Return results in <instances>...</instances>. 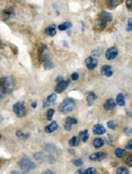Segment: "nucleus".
Here are the masks:
<instances>
[{
    "label": "nucleus",
    "instance_id": "obj_1",
    "mask_svg": "<svg viewBox=\"0 0 132 174\" xmlns=\"http://www.w3.org/2000/svg\"><path fill=\"white\" fill-rule=\"evenodd\" d=\"M15 88V83L12 79V77L5 76L0 79V95L7 94V93H12Z\"/></svg>",
    "mask_w": 132,
    "mask_h": 174
},
{
    "label": "nucleus",
    "instance_id": "obj_2",
    "mask_svg": "<svg viewBox=\"0 0 132 174\" xmlns=\"http://www.w3.org/2000/svg\"><path fill=\"white\" fill-rule=\"evenodd\" d=\"M75 106H76L75 100H72V98H70V97H67L62 103H61L59 111H60L61 113H63V114H67V113H69L70 111H72V110L75 109Z\"/></svg>",
    "mask_w": 132,
    "mask_h": 174
},
{
    "label": "nucleus",
    "instance_id": "obj_3",
    "mask_svg": "<svg viewBox=\"0 0 132 174\" xmlns=\"http://www.w3.org/2000/svg\"><path fill=\"white\" fill-rule=\"evenodd\" d=\"M19 168H20V170H22L23 172H25L26 173V172H30V171L35 168V163L32 161L30 157L25 156V157H23V158L19 161Z\"/></svg>",
    "mask_w": 132,
    "mask_h": 174
},
{
    "label": "nucleus",
    "instance_id": "obj_4",
    "mask_svg": "<svg viewBox=\"0 0 132 174\" xmlns=\"http://www.w3.org/2000/svg\"><path fill=\"white\" fill-rule=\"evenodd\" d=\"M112 20V15L107 12H103V13L100 15L98 19H97V26L98 27H105V26Z\"/></svg>",
    "mask_w": 132,
    "mask_h": 174
},
{
    "label": "nucleus",
    "instance_id": "obj_5",
    "mask_svg": "<svg viewBox=\"0 0 132 174\" xmlns=\"http://www.w3.org/2000/svg\"><path fill=\"white\" fill-rule=\"evenodd\" d=\"M34 158L36 161L40 162H45V163H49V164H53L56 162V158L50 154H44V153H35L34 154Z\"/></svg>",
    "mask_w": 132,
    "mask_h": 174
},
{
    "label": "nucleus",
    "instance_id": "obj_6",
    "mask_svg": "<svg viewBox=\"0 0 132 174\" xmlns=\"http://www.w3.org/2000/svg\"><path fill=\"white\" fill-rule=\"evenodd\" d=\"M13 110H14V113L17 116H19V118H23L26 113V108L24 102H17V103H15L14 104Z\"/></svg>",
    "mask_w": 132,
    "mask_h": 174
},
{
    "label": "nucleus",
    "instance_id": "obj_7",
    "mask_svg": "<svg viewBox=\"0 0 132 174\" xmlns=\"http://www.w3.org/2000/svg\"><path fill=\"white\" fill-rule=\"evenodd\" d=\"M44 150L48 153V154L50 155H60L61 154V149L59 148L58 146L56 145H53V144H46L45 146H44Z\"/></svg>",
    "mask_w": 132,
    "mask_h": 174
},
{
    "label": "nucleus",
    "instance_id": "obj_8",
    "mask_svg": "<svg viewBox=\"0 0 132 174\" xmlns=\"http://www.w3.org/2000/svg\"><path fill=\"white\" fill-rule=\"evenodd\" d=\"M118 54H119L118 49L112 46V48H110L106 51V53H105V58H106L107 60H113V59H115L118 57Z\"/></svg>",
    "mask_w": 132,
    "mask_h": 174
},
{
    "label": "nucleus",
    "instance_id": "obj_9",
    "mask_svg": "<svg viewBox=\"0 0 132 174\" xmlns=\"http://www.w3.org/2000/svg\"><path fill=\"white\" fill-rule=\"evenodd\" d=\"M85 64H86V67H87L89 70H93V69H95V68L97 67L98 61L95 58H93V57H88V58L85 60Z\"/></svg>",
    "mask_w": 132,
    "mask_h": 174
},
{
    "label": "nucleus",
    "instance_id": "obj_10",
    "mask_svg": "<svg viewBox=\"0 0 132 174\" xmlns=\"http://www.w3.org/2000/svg\"><path fill=\"white\" fill-rule=\"evenodd\" d=\"M101 74L104 77H111V76H113V69L111 66L104 65L101 68Z\"/></svg>",
    "mask_w": 132,
    "mask_h": 174
},
{
    "label": "nucleus",
    "instance_id": "obj_11",
    "mask_svg": "<svg viewBox=\"0 0 132 174\" xmlns=\"http://www.w3.org/2000/svg\"><path fill=\"white\" fill-rule=\"evenodd\" d=\"M38 59H40L41 62H43L45 59H48V49L44 44L38 50Z\"/></svg>",
    "mask_w": 132,
    "mask_h": 174
},
{
    "label": "nucleus",
    "instance_id": "obj_12",
    "mask_svg": "<svg viewBox=\"0 0 132 174\" xmlns=\"http://www.w3.org/2000/svg\"><path fill=\"white\" fill-rule=\"evenodd\" d=\"M77 123V120H76L75 118H67L66 119V121H64V124H63V127H64V130H67V131H69V130H71V128H72V126L74 124H76Z\"/></svg>",
    "mask_w": 132,
    "mask_h": 174
},
{
    "label": "nucleus",
    "instance_id": "obj_13",
    "mask_svg": "<svg viewBox=\"0 0 132 174\" xmlns=\"http://www.w3.org/2000/svg\"><path fill=\"white\" fill-rule=\"evenodd\" d=\"M68 85H69V82H68V80H62V82L58 83V85L56 86V92H57V93H62L63 90L68 87Z\"/></svg>",
    "mask_w": 132,
    "mask_h": 174
},
{
    "label": "nucleus",
    "instance_id": "obj_14",
    "mask_svg": "<svg viewBox=\"0 0 132 174\" xmlns=\"http://www.w3.org/2000/svg\"><path fill=\"white\" fill-rule=\"evenodd\" d=\"M56 100H57V94H51V95H49V96L46 97V100L43 102V106L46 108V106H49L51 104H53L56 102Z\"/></svg>",
    "mask_w": 132,
    "mask_h": 174
},
{
    "label": "nucleus",
    "instance_id": "obj_15",
    "mask_svg": "<svg viewBox=\"0 0 132 174\" xmlns=\"http://www.w3.org/2000/svg\"><path fill=\"white\" fill-rule=\"evenodd\" d=\"M106 157V153H95L89 156L90 161H102Z\"/></svg>",
    "mask_w": 132,
    "mask_h": 174
},
{
    "label": "nucleus",
    "instance_id": "obj_16",
    "mask_svg": "<svg viewBox=\"0 0 132 174\" xmlns=\"http://www.w3.org/2000/svg\"><path fill=\"white\" fill-rule=\"evenodd\" d=\"M93 132H94L95 135L100 136V135H104L106 132V130H105V128L102 124H95L94 128H93Z\"/></svg>",
    "mask_w": 132,
    "mask_h": 174
},
{
    "label": "nucleus",
    "instance_id": "obj_17",
    "mask_svg": "<svg viewBox=\"0 0 132 174\" xmlns=\"http://www.w3.org/2000/svg\"><path fill=\"white\" fill-rule=\"evenodd\" d=\"M57 129H58V123L56 122V121H52V122H51L49 126H46V127H45L44 131H45L46 134H51V132L56 131Z\"/></svg>",
    "mask_w": 132,
    "mask_h": 174
},
{
    "label": "nucleus",
    "instance_id": "obj_18",
    "mask_svg": "<svg viewBox=\"0 0 132 174\" xmlns=\"http://www.w3.org/2000/svg\"><path fill=\"white\" fill-rule=\"evenodd\" d=\"M45 33H46L49 36H54V35L57 34V26L54 25V24L48 26V27H46V31H45Z\"/></svg>",
    "mask_w": 132,
    "mask_h": 174
},
{
    "label": "nucleus",
    "instance_id": "obj_19",
    "mask_svg": "<svg viewBox=\"0 0 132 174\" xmlns=\"http://www.w3.org/2000/svg\"><path fill=\"white\" fill-rule=\"evenodd\" d=\"M115 101H114L113 98H108V100H106V102L104 103V109L105 110H112L114 109V106H115Z\"/></svg>",
    "mask_w": 132,
    "mask_h": 174
},
{
    "label": "nucleus",
    "instance_id": "obj_20",
    "mask_svg": "<svg viewBox=\"0 0 132 174\" xmlns=\"http://www.w3.org/2000/svg\"><path fill=\"white\" fill-rule=\"evenodd\" d=\"M95 100H96V95H95V93H93V92L88 93L87 96H86V102H87V104L89 105V106H90V105H93Z\"/></svg>",
    "mask_w": 132,
    "mask_h": 174
},
{
    "label": "nucleus",
    "instance_id": "obj_21",
    "mask_svg": "<svg viewBox=\"0 0 132 174\" xmlns=\"http://www.w3.org/2000/svg\"><path fill=\"white\" fill-rule=\"evenodd\" d=\"M115 103L120 105V106H124L126 105V97L123 94H119L118 96H116V100H115Z\"/></svg>",
    "mask_w": 132,
    "mask_h": 174
},
{
    "label": "nucleus",
    "instance_id": "obj_22",
    "mask_svg": "<svg viewBox=\"0 0 132 174\" xmlns=\"http://www.w3.org/2000/svg\"><path fill=\"white\" fill-rule=\"evenodd\" d=\"M89 138V135H88V130H84L82 132H79V139L82 140V142H86Z\"/></svg>",
    "mask_w": 132,
    "mask_h": 174
},
{
    "label": "nucleus",
    "instance_id": "obj_23",
    "mask_svg": "<svg viewBox=\"0 0 132 174\" xmlns=\"http://www.w3.org/2000/svg\"><path fill=\"white\" fill-rule=\"evenodd\" d=\"M93 146H94L95 148H101L104 146V140L101 139V138H96L94 139V142H93Z\"/></svg>",
    "mask_w": 132,
    "mask_h": 174
},
{
    "label": "nucleus",
    "instance_id": "obj_24",
    "mask_svg": "<svg viewBox=\"0 0 132 174\" xmlns=\"http://www.w3.org/2000/svg\"><path fill=\"white\" fill-rule=\"evenodd\" d=\"M79 142H80V139L78 138V137H72L71 139L69 140V145L71 147H76V146H78L79 145Z\"/></svg>",
    "mask_w": 132,
    "mask_h": 174
},
{
    "label": "nucleus",
    "instance_id": "obj_25",
    "mask_svg": "<svg viewBox=\"0 0 132 174\" xmlns=\"http://www.w3.org/2000/svg\"><path fill=\"white\" fill-rule=\"evenodd\" d=\"M12 17H14V12L12 9H6L4 12V18L8 19V18H12Z\"/></svg>",
    "mask_w": 132,
    "mask_h": 174
},
{
    "label": "nucleus",
    "instance_id": "obj_26",
    "mask_svg": "<svg viewBox=\"0 0 132 174\" xmlns=\"http://www.w3.org/2000/svg\"><path fill=\"white\" fill-rule=\"evenodd\" d=\"M69 27H71V23H70V22H66V23H62V24H60L58 28H59L60 31H66V30H68Z\"/></svg>",
    "mask_w": 132,
    "mask_h": 174
},
{
    "label": "nucleus",
    "instance_id": "obj_27",
    "mask_svg": "<svg viewBox=\"0 0 132 174\" xmlns=\"http://www.w3.org/2000/svg\"><path fill=\"white\" fill-rule=\"evenodd\" d=\"M43 66H44V68H45V69H52V68L54 67V65L51 62L49 59H45V60H44Z\"/></svg>",
    "mask_w": 132,
    "mask_h": 174
},
{
    "label": "nucleus",
    "instance_id": "obj_28",
    "mask_svg": "<svg viewBox=\"0 0 132 174\" xmlns=\"http://www.w3.org/2000/svg\"><path fill=\"white\" fill-rule=\"evenodd\" d=\"M16 136L18 137L19 139H23V140H25V139L28 138V134H24V132H23V131H20V130L16 132Z\"/></svg>",
    "mask_w": 132,
    "mask_h": 174
},
{
    "label": "nucleus",
    "instance_id": "obj_29",
    "mask_svg": "<svg viewBox=\"0 0 132 174\" xmlns=\"http://www.w3.org/2000/svg\"><path fill=\"white\" fill-rule=\"evenodd\" d=\"M107 5L110 7H112V8H114V7H116L118 5H119V0H106Z\"/></svg>",
    "mask_w": 132,
    "mask_h": 174
},
{
    "label": "nucleus",
    "instance_id": "obj_30",
    "mask_svg": "<svg viewBox=\"0 0 132 174\" xmlns=\"http://www.w3.org/2000/svg\"><path fill=\"white\" fill-rule=\"evenodd\" d=\"M116 173H118V174H129L130 172L128 171V168H124V166H121V168H118Z\"/></svg>",
    "mask_w": 132,
    "mask_h": 174
},
{
    "label": "nucleus",
    "instance_id": "obj_31",
    "mask_svg": "<svg viewBox=\"0 0 132 174\" xmlns=\"http://www.w3.org/2000/svg\"><path fill=\"white\" fill-rule=\"evenodd\" d=\"M123 154H124V149H122V148L115 149V156H116V157L121 158V157H123Z\"/></svg>",
    "mask_w": 132,
    "mask_h": 174
},
{
    "label": "nucleus",
    "instance_id": "obj_32",
    "mask_svg": "<svg viewBox=\"0 0 132 174\" xmlns=\"http://www.w3.org/2000/svg\"><path fill=\"white\" fill-rule=\"evenodd\" d=\"M53 114H54V110L50 109L49 111H48V113H46V119H48L49 121H51V120H52V116H53Z\"/></svg>",
    "mask_w": 132,
    "mask_h": 174
},
{
    "label": "nucleus",
    "instance_id": "obj_33",
    "mask_svg": "<svg viewBox=\"0 0 132 174\" xmlns=\"http://www.w3.org/2000/svg\"><path fill=\"white\" fill-rule=\"evenodd\" d=\"M82 173L84 174H95L96 173V168H87L86 171H82Z\"/></svg>",
    "mask_w": 132,
    "mask_h": 174
},
{
    "label": "nucleus",
    "instance_id": "obj_34",
    "mask_svg": "<svg viewBox=\"0 0 132 174\" xmlns=\"http://www.w3.org/2000/svg\"><path fill=\"white\" fill-rule=\"evenodd\" d=\"M107 127H108L110 129L114 130L116 128V123L114 122V121H108V122H107Z\"/></svg>",
    "mask_w": 132,
    "mask_h": 174
},
{
    "label": "nucleus",
    "instance_id": "obj_35",
    "mask_svg": "<svg viewBox=\"0 0 132 174\" xmlns=\"http://www.w3.org/2000/svg\"><path fill=\"white\" fill-rule=\"evenodd\" d=\"M72 163L75 164L76 166H82V164H84V162H82V160H80V158H79V160H75V161L72 162Z\"/></svg>",
    "mask_w": 132,
    "mask_h": 174
},
{
    "label": "nucleus",
    "instance_id": "obj_36",
    "mask_svg": "<svg viewBox=\"0 0 132 174\" xmlns=\"http://www.w3.org/2000/svg\"><path fill=\"white\" fill-rule=\"evenodd\" d=\"M132 30V27H131V19H128V25H126V31L128 32H130Z\"/></svg>",
    "mask_w": 132,
    "mask_h": 174
},
{
    "label": "nucleus",
    "instance_id": "obj_37",
    "mask_svg": "<svg viewBox=\"0 0 132 174\" xmlns=\"http://www.w3.org/2000/svg\"><path fill=\"white\" fill-rule=\"evenodd\" d=\"M126 6H128V9L131 10L132 9V0H126Z\"/></svg>",
    "mask_w": 132,
    "mask_h": 174
},
{
    "label": "nucleus",
    "instance_id": "obj_38",
    "mask_svg": "<svg viewBox=\"0 0 132 174\" xmlns=\"http://www.w3.org/2000/svg\"><path fill=\"white\" fill-rule=\"evenodd\" d=\"M126 163H128V165L129 166H132V156L130 155L129 157H128V160H126Z\"/></svg>",
    "mask_w": 132,
    "mask_h": 174
},
{
    "label": "nucleus",
    "instance_id": "obj_39",
    "mask_svg": "<svg viewBox=\"0 0 132 174\" xmlns=\"http://www.w3.org/2000/svg\"><path fill=\"white\" fill-rule=\"evenodd\" d=\"M78 78H79V75H78L77 72H75V74H72V76H71V79H72V80H77Z\"/></svg>",
    "mask_w": 132,
    "mask_h": 174
},
{
    "label": "nucleus",
    "instance_id": "obj_40",
    "mask_svg": "<svg viewBox=\"0 0 132 174\" xmlns=\"http://www.w3.org/2000/svg\"><path fill=\"white\" fill-rule=\"evenodd\" d=\"M126 149H132V142H128V146H126Z\"/></svg>",
    "mask_w": 132,
    "mask_h": 174
},
{
    "label": "nucleus",
    "instance_id": "obj_41",
    "mask_svg": "<svg viewBox=\"0 0 132 174\" xmlns=\"http://www.w3.org/2000/svg\"><path fill=\"white\" fill-rule=\"evenodd\" d=\"M62 80H63V78L61 77V76H58V77H57V82H58V83H60V82H62Z\"/></svg>",
    "mask_w": 132,
    "mask_h": 174
},
{
    "label": "nucleus",
    "instance_id": "obj_42",
    "mask_svg": "<svg viewBox=\"0 0 132 174\" xmlns=\"http://www.w3.org/2000/svg\"><path fill=\"white\" fill-rule=\"evenodd\" d=\"M43 173L44 174H51V173H53V172H52V171H50V170H46V171H44Z\"/></svg>",
    "mask_w": 132,
    "mask_h": 174
},
{
    "label": "nucleus",
    "instance_id": "obj_43",
    "mask_svg": "<svg viewBox=\"0 0 132 174\" xmlns=\"http://www.w3.org/2000/svg\"><path fill=\"white\" fill-rule=\"evenodd\" d=\"M36 106H38V104H36V102H33V103H32V108H33V109H35Z\"/></svg>",
    "mask_w": 132,
    "mask_h": 174
},
{
    "label": "nucleus",
    "instance_id": "obj_44",
    "mask_svg": "<svg viewBox=\"0 0 132 174\" xmlns=\"http://www.w3.org/2000/svg\"><path fill=\"white\" fill-rule=\"evenodd\" d=\"M76 173H77V174H82V170H78Z\"/></svg>",
    "mask_w": 132,
    "mask_h": 174
},
{
    "label": "nucleus",
    "instance_id": "obj_45",
    "mask_svg": "<svg viewBox=\"0 0 132 174\" xmlns=\"http://www.w3.org/2000/svg\"><path fill=\"white\" fill-rule=\"evenodd\" d=\"M1 46H2V43H1V42H0V48H1Z\"/></svg>",
    "mask_w": 132,
    "mask_h": 174
},
{
    "label": "nucleus",
    "instance_id": "obj_46",
    "mask_svg": "<svg viewBox=\"0 0 132 174\" xmlns=\"http://www.w3.org/2000/svg\"><path fill=\"white\" fill-rule=\"evenodd\" d=\"M0 121H1V116H0Z\"/></svg>",
    "mask_w": 132,
    "mask_h": 174
},
{
    "label": "nucleus",
    "instance_id": "obj_47",
    "mask_svg": "<svg viewBox=\"0 0 132 174\" xmlns=\"http://www.w3.org/2000/svg\"><path fill=\"white\" fill-rule=\"evenodd\" d=\"M0 139H1V135H0Z\"/></svg>",
    "mask_w": 132,
    "mask_h": 174
},
{
    "label": "nucleus",
    "instance_id": "obj_48",
    "mask_svg": "<svg viewBox=\"0 0 132 174\" xmlns=\"http://www.w3.org/2000/svg\"><path fill=\"white\" fill-rule=\"evenodd\" d=\"M0 96H1V95H0Z\"/></svg>",
    "mask_w": 132,
    "mask_h": 174
}]
</instances>
